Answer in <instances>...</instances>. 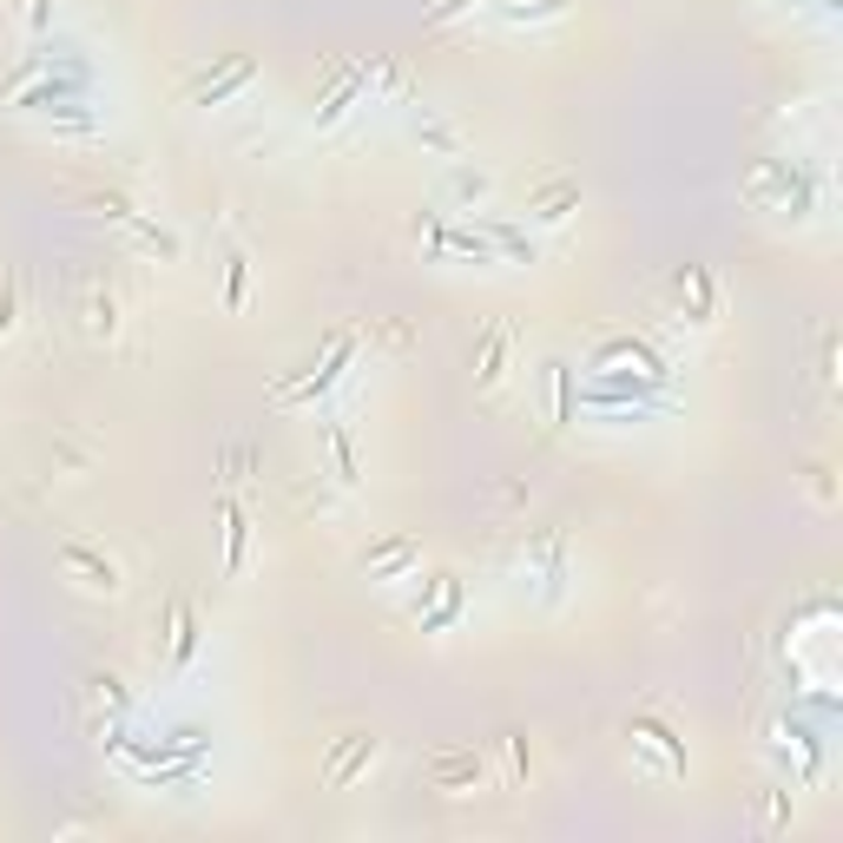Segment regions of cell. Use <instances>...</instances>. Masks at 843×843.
I'll return each instance as SVG.
<instances>
[{
    "label": "cell",
    "mask_w": 843,
    "mask_h": 843,
    "mask_svg": "<svg viewBox=\"0 0 843 843\" xmlns=\"http://www.w3.org/2000/svg\"><path fill=\"white\" fill-rule=\"evenodd\" d=\"M59 567H66V574L79 580V587L106 594V600H112V594L125 587V580H119V567H112V561H106L99 547H86V541H59Z\"/></svg>",
    "instance_id": "obj_2"
},
{
    "label": "cell",
    "mask_w": 843,
    "mask_h": 843,
    "mask_svg": "<svg viewBox=\"0 0 843 843\" xmlns=\"http://www.w3.org/2000/svg\"><path fill=\"white\" fill-rule=\"evenodd\" d=\"M508 350H514V330H508V323H488L481 356H475V389H501V376H508Z\"/></svg>",
    "instance_id": "obj_5"
},
{
    "label": "cell",
    "mask_w": 843,
    "mask_h": 843,
    "mask_svg": "<svg viewBox=\"0 0 843 843\" xmlns=\"http://www.w3.org/2000/svg\"><path fill=\"white\" fill-rule=\"evenodd\" d=\"M323 442H330V462H336V481H343V488H356V481H363V468H356V448H350V429H343V422H330V435H323Z\"/></svg>",
    "instance_id": "obj_13"
},
{
    "label": "cell",
    "mask_w": 843,
    "mask_h": 843,
    "mask_svg": "<svg viewBox=\"0 0 843 843\" xmlns=\"http://www.w3.org/2000/svg\"><path fill=\"white\" fill-rule=\"evenodd\" d=\"M567 211H580V185L574 178H554V185H541L528 198V218L534 224H567Z\"/></svg>",
    "instance_id": "obj_6"
},
{
    "label": "cell",
    "mask_w": 843,
    "mask_h": 843,
    "mask_svg": "<svg viewBox=\"0 0 843 843\" xmlns=\"http://www.w3.org/2000/svg\"><path fill=\"white\" fill-rule=\"evenodd\" d=\"M244 547H251V521H244L237 501H224V567H231V574L244 567Z\"/></svg>",
    "instance_id": "obj_12"
},
{
    "label": "cell",
    "mask_w": 843,
    "mask_h": 843,
    "mask_svg": "<svg viewBox=\"0 0 843 843\" xmlns=\"http://www.w3.org/2000/svg\"><path fill=\"white\" fill-rule=\"evenodd\" d=\"M363 86H369V66H350V73H343V86H336V92L317 106V125H336V119L356 106V92H363Z\"/></svg>",
    "instance_id": "obj_10"
},
{
    "label": "cell",
    "mask_w": 843,
    "mask_h": 843,
    "mask_svg": "<svg viewBox=\"0 0 843 843\" xmlns=\"http://www.w3.org/2000/svg\"><path fill=\"white\" fill-rule=\"evenodd\" d=\"M376 752H382V745H376L369 732L343 739V745H336V758L323 765V791H350V778H356V772H369V765H376Z\"/></svg>",
    "instance_id": "obj_4"
},
{
    "label": "cell",
    "mask_w": 843,
    "mask_h": 843,
    "mask_svg": "<svg viewBox=\"0 0 843 843\" xmlns=\"http://www.w3.org/2000/svg\"><path fill=\"white\" fill-rule=\"evenodd\" d=\"M86 330H92L99 343L119 336V297H112V290H86Z\"/></svg>",
    "instance_id": "obj_11"
},
{
    "label": "cell",
    "mask_w": 843,
    "mask_h": 843,
    "mask_svg": "<svg viewBox=\"0 0 843 843\" xmlns=\"http://www.w3.org/2000/svg\"><path fill=\"white\" fill-rule=\"evenodd\" d=\"M402 567H415V541H376V547H363V574L369 580H396Z\"/></svg>",
    "instance_id": "obj_9"
},
{
    "label": "cell",
    "mask_w": 843,
    "mask_h": 843,
    "mask_svg": "<svg viewBox=\"0 0 843 843\" xmlns=\"http://www.w3.org/2000/svg\"><path fill=\"white\" fill-rule=\"evenodd\" d=\"M679 303H692V310H686V323H692V330H706V323L719 317V290H712V277H706L699 264H686V270H679Z\"/></svg>",
    "instance_id": "obj_7"
},
{
    "label": "cell",
    "mask_w": 843,
    "mask_h": 843,
    "mask_svg": "<svg viewBox=\"0 0 843 843\" xmlns=\"http://www.w3.org/2000/svg\"><path fill=\"white\" fill-rule=\"evenodd\" d=\"M350 356H356V343H350V336H336V343H330V356H323V369H310L303 382H277V402H310V396H323V389L343 376V363H350Z\"/></svg>",
    "instance_id": "obj_3"
},
{
    "label": "cell",
    "mask_w": 843,
    "mask_h": 843,
    "mask_svg": "<svg viewBox=\"0 0 843 843\" xmlns=\"http://www.w3.org/2000/svg\"><path fill=\"white\" fill-rule=\"evenodd\" d=\"M244 277H251V264H244V257H231V310L244 303Z\"/></svg>",
    "instance_id": "obj_19"
},
{
    "label": "cell",
    "mask_w": 843,
    "mask_h": 843,
    "mask_svg": "<svg viewBox=\"0 0 843 843\" xmlns=\"http://www.w3.org/2000/svg\"><path fill=\"white\" fill-rule=\"evenodd\" d=\"M13 7H20V20H26L33 33H46V26H53V0H13Z\"/></svg>",
    "instance_id": "obj_18"
},
{
    "label": "cell",
    "mask_w": 843,
    "mask_h": 843,
    "mask_svg": "<svg viewBox=\"0 0 843 843\" xmlns=\"http://www.w3.org/2000/svg\"><path fill=\"white\" fill-rule=\"evenodd\" d=\"M481 191H488V178H481V171H468V165H455V171H448V198H455V204H475Z\"/></svg>",
    "instance_id": "obj_15"
},
{
    "label": "cell",
    "mask_w": 843,
    "mask_h": 843,
    "mask_svg": "<svg viewBox=\"0 0 843 843\" xmlns=\"http://www.w3.org/2000/svg\"><path fill=\"white\" fill-rule=\"evenodd\" d=\"M508 20H547V13H567V0H501Z\"/></svg>",
    "instance_id": "obj_17"
},
{
    "label": "cell",
    "mask_w": 843,
    "mask_h": 843,
    "mask_svg": "<svg viewBox=\"0 0 843 843\" xmlns=\"http://www.w3.org/2000/svg\"><path fill=\"white\" fill-rule=\"evenodd\" d=\"M251 73H257L251 59H231L224 73H211V79H198V86H191V106H224L237 86H251Z\"/></svg>",
    "instance_id": "obj_8"
},
{
    "label": "cell",
    "mask_w": 843,
    "mask_h": 843,
    "mask_svg": "<svg viewBox=\"0 0 843 843\" xmlns=\"http://www.w3.org/2000/svg\"><path fill=\"white\" fill-rule=\"evenodd\" d=\"M20 330V277H0V343Z\"/></svg>",
    "instance_id": "obj_16"
},
{
    "label": "cell",
    "mask_w": 843,
    "mask_h": 843,
    "mask_svg": "<svg viewBox=\"0 0 843 843\" xmlns=\"http://www.w3.org/2000/svg\"><path fill=\"white\" fill-rule=\"evenodd\" d=\"M171 620H178V640H171V666H191V653H198V620H191V607H185V600L171 607Z\"/></svg>",
    "instance_id": "obj_14"
},
{
    "label": "cell",
    "mask_w": 843,
    "mask_h": 843,
    "mask_svg": "<svg viewBox=\"0 0 843 843\" xmlns=\"http://www.w3.org/2000/svg\"><path fill=\"white\" fill-rule=\"evenodd\" d=\"M422 785L462 798V791H481V785H488V765H481V752H435V758L422 765Z\"/></svg>",
    "instance_id": "obj_1"
}]
</instances>
